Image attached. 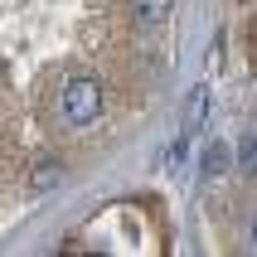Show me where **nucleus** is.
Wrapping results in <instances>:
<instances>
[{
  "mask_svg": "<svg viewBox=\"0 0 257 257\" xmlns=\"http://www.w3.org/2000/svg\"><path fill=\"white\" fill-rule=\"evenodd\" d=\"M170 5H175V0H131V15H136V25L156 29V25H165Z\"/></svg>",
  "mask_w": 257,
  "mask_h": 257,
  "instance_id": "obj_4",
  "label": "nucleus"
},
{
  "mask_svg": "<svg viewBox=\"0 0 257 257\" xmlns=\"http://www.w3.org/2000/svg\"><path fill=\"white\" fill-rule=\"evenodd\" d=\"M238 165H243L247 175H257V126L243 136V146H238Z\"/></svg>",
  "mask_w": 257,
  "mask_h": 257,
  "instance_id": "obj_5",
  "label": "nucleus"
},
{
  "mask_svg": "<svg viewBox=\"0 0 257 257\" xmlns=\"http://www.w3.org/2000/svg\"><path fill=\"white\" fill-rule=\"evenodd\" d=\"M204 121H209V87H194V92H189V102H185V121H180V131L199 141Z\"/></svg>",
  "mask_w": 257,
  "mask_h": 257,
  "instance_id": "obj_2",
  "label": "nucleus"
},
{
  "mask_svg": "<svg viewBox=\"0 0 257 257\" xmlns=\"http://www.w3.org/2000/svg\"><path fill=\"white\" fill-rule=\"evenodd\" d=\"M199 165H204V180H223V175H228V165H233V151H228L223 141H214V146H204Z\"/></svg>",
  "mask_w": 257,
  "mask_h": 257,
  "instance_id": "obj_3",
  "label": "nucleus"
},
{
  "mask_svg": "<svg viewBox=\"0 0 257 257\" xmlns=\"http://www.w3.org/2000/svg\"><path fill=\"white\" fill-rule=\"evenodd\" d=\"M54 180H58V165H54V160H44L39 170H34V189H49Z\"/></svg>",
  "mask_w": 257,
  "mask_h": 257,
  "instance_id": "obj_6",
  "label": "nucleus"
},
{
  "mask_svg": "<svg viewBox=\"0 0 257 257\" xmlns=\"http://www.w3.org/2000/svg\"><path fill=\"white\" fill-rule=\"evenodd\" d=\"M102 116V83L97 78H73L63 87V121L68 126H92Z\"/></svg>",
  "mask_w": 257,
  "mask_h": 257,
  "instance_id": "obj_1",
  "label": "nucleus"
},
{
  "mask_svg": "<svg viewBox=\"0 0 257 257\" xmlns=\"http://www.w3.org/2000/svg\"><path fill=\"white\" fill-rule=\"evenodd\" d=\"M252 247H257V218H252Z\"/></svg>",
  "mask_w": 257,
  "mask_h": 257,
  "instance_id": "obj_7",
  "label": "nucleus"
}]
</instances>
